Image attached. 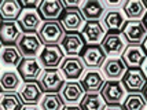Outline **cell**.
Wrapping results in <instances>:
<instances>
[{
  "instance_id": "1",
  "label": "cell",
  "mask_w": 147,
  "mask_h": 110,
  "mask_svg": "<svg viewBox=\"0 0 147 110\" xmlns=\"http://www.w3.org/2000/svg\"><path fill=\"white\" fill-rule=\"evenodd\" d=\"M37 83L43 94H58L61 92L66 80L59 69H45L41 72Z\"/></svg>"
},
{
  "instance_id": "2",
  "label": "cell",
  "mask_w": 147,
  "mask_h": 110,
  "mask_svg": "<svg viewBox=\"0 0 147 110\" xmlns=\"http://www.w3.org/2000/svg\"><path fill=\"white\" fill-rule=\"evenodd\" d=\"M66 32L61 26L59 21H47L43 22L38 28V39L41 40L43 45H59Z\"/></svg>"
},
{
  "instance_id": "3",
  "label": "cell",
  "mask_w": 147,
  "mask_h": 110,
  "mask_svg": "<svg viewBox=\"0 0 147 110\" xmlns=\"http://www.w3.org/2000/svg\"><path fill=\"white\" fill-rule=\"evenodd\" d=\"M121 84L125 92L129 94H140L147 85V77L140 67L138 69H127L121 78Z\"/></svg>"
},
{
  "instance_id": "4",
  "label": "cell",
  "mask_w": 147,
  "mask_h": 110,
  "mask_svg": "<svg viewBox=\"0 0 147 110\" xmlns=\"http://www.w3.org/2000/svg\"><path fill=\"white\" fill-rule=\"evenodd\" d=\"M17 48L22 58H36L43 48V43L38 39L37 33H22L17 41Z\"/></svg>"
},
{
  "instance_id": "5",
  "label": "cell",
  "mask_w": 147,
  "mask_h": 110,
  "mask_svg": "<svg viewBox=\"0 0 147 110\" xmlns=\"http://www.w3.org/2000/svg\"><path fill=\"white\" fill-rule=\"evenodd\" d=\"M121 34L128 44L140 45L147 37V30L142 21H127L121 29Z\"/></svg>"
},
{
  "instance_id": "6",
  "label": "cell",
  "mask_w": 147,
  "mask_h": 110,
  "mask_svg": "<svg viewBox=\"0 0 147 110\" xmlns=\"http://www.w3.org/2000/svg\"><path fill=\"white\" fill-rule=\"evenodd\" d=\"M99 45L102 47L106 57L110 55L111 58H117V55H121L124 52L127 41L124 40L121 32H107Z\"/></svg>"
},
{
  "instance_id": "7",
  "label": "cell",
  "mask_w": 147,
  "mask_h": 110,
  "mask_svg": "<svg viewBox=\"0 0 147 110\" xmlns=\"http://www.w3.org/2000/svg\"><path fill=\"white\" fill-rule=\"evenodd\" d=\"M59 67L65 80L67 81H77L85 72V65L80 57H65Z\"/></svg>"
},
{
  "instance_id": "8",
  "label": "cell",
  "mask_w": 147,
  "mask_h": 110,
  "mask_svg": "<svg viewBox=\"0 0 147 110\" xmlns=\"http://www.w3.org/2000/svg\"><path fill=\"white\" fill-rule=\"evenodd\" d=\"M63 58L65 54L59 45H44L38 55V63L45 69H58Z\"/></svg>"
},
{
  "instance_id": "9",
  "label": "cell",
  "mask_w": 147,
  "mask_h": 110,
  "mask_svg": "<svg viewBox=\"0 0 147 110\" xmlns=\"http://www.w3.org/2000/svg\"><path fill=\"white\" fill-rule=\"evenodd\" d=\"M81 52L83 54L80 58L83 59L85 67H90L91 70H98L99 67H102V65L106 61V54L99 44L87 45L83 48Z\"/></svg>"
},
{
  "instance_id": "10",
  "label": "cell",
  "mask_w": 147,
  "mask_h": 110,
  "mask_svg": "<svg viewBox=\"0 0 147 110\" xmlns=\"http://www.w3.org/2000/svg\"><path fill=\"white\" fill-rule=\"evenodd\" d=\"M99 94L106 105H120L125 99V90L121 81H106Z\"/></svg>"
},
{
  "instance_id": "11",
  "label": "cell",
  "mask_w": 147,
  "mask_h": 110,
  "mask_svg": "<svg viewBox=\"0 0 147 110\" xmlns=\"http://www.w3.org/2000/svg\"><path fill=\"white\" fill-rule=\"evenodd\" d=\"M59 24L63 28L65 32L71 33L83 29L85 21L80 13V8H65L63 14L59 18Z\"/></svg>"
},
{
  "instance_id": "12",
  "label": "cell",
  "mask_w": 147,
  "mask_h": 110,
  "mask_svg": "<svg viewBox=\"0 0 147 110\" xmlns=\"http://www.w3.org/2000/svg\"><path fill=\"white\" fill-rule=\"evenodd\" d=\"M121 59L128 69H138L143 66L144 61L147 59V55L142 45L128 44L121 54Z\"/></svg>"
},
{
  "instance_id": "13",
  "label": "cell",
  "mask_w": 147,
  "mask_h": 110,
  "mask_svg": "<svg viewBox=\"0 0 147 110\" xmlns=\"http://www.w3.org/2000/svg\"><path fill=\"white\" fill-rule=\"evenodd\" d=\"M84 47H85V43L80 32L66 33L61 41V50L67 57H80Z\"/></svg>"
},
{
  "instance_id": "14",
  "label": "cell",
  "mask_w": 147,
  "mask_h": 110,
  "mask_svg": "<svg viewBox=\"0 0 147 110\" xmlns=\"http://www.w3.org/2000/svg\"><path fill=\"white\" fill-rule=\"evenodd\" d=\"M17 72H18L21 80L28 83V81L38 80L41 72H43V67L36 58H24L17 67Z\"/></svg>"
},
{
  "instance_id": "15",
  "label": "cell",
  "mask_w": 147,
  "mask_h": 110,
  "mask_svg": "<svg viewBox=\"0 0 147 110\" xmlns=\"http://www.w3.org/2000/svg\"><path fill=\"white\" fill-rule=\"evenodd\" d=\"M59 95H61L65 105H67V106H77V103L81 102V99L84 98L85 92H84L80 81H66L65 85L62 87Z\"/></svg>"
},
{
  "instance_id": "16",
  "label": "cell",
  "mask_w": 147,
  "mask_h": 110,
  "mask_svg": "<svg viewBox=\"0 0 147 110\" xmlns=\"http://www.w3.org/2000/svg\"><path fill=\"white\" fill-rule=\"evenodd\" d=\"M65 7L61 0H43L37 8L41 21H58L63 14Z\"/></svg>"
},
{
  "instance_id": "17",
  "label": "cell",
  "mask_w": 147,
  "mask_h": 110,
  "mask_svg": "<svg viewBox=\"0 0 147 110\" xmlns=\"http://www.w3.org/2000/svg\"><path fill=\"white\" fill-rule=\"evenodd\" d=\"M43 21L38 15L37 10H22L17 20V25L24 33H36L41 26Z\"/></svg>"
},
{
  "instance_id": "18",
  "label": "cell",
  "mask_w": 147,
  "mask_h": 110,
  "mask_svg": "<svg viewBox=\"0 0 147 110\" xmlns=\"http://www.w3.org/2000/svg\"><path fill=\"white\" fill-rule=\"evenodd\" d=\"M106 34V30L103 25L99 21H88L85 22L83 26V30H81V36L84 39V43L88 45H95L99 44L103 40Z\"/></svg>"
},
{
  "instance_id": "19",
  "label": "cell",
  "mask_w": 147,
  "mask_h": 110,
  "mask_svg": "<svg viewBox=\"0 0 147 110\" xmlns=\"http://www.w3.org/2000/svg\"><path fill=\"white\" fill-rule=\"evenodd\" d=\"M18 97L21 98L24 105H37L43 97V91L37 81H28L19 87Z\"/></svg>"
},
{
  "instance_id": "20",
  "label": "cell",
  "mask_w": 147,
  "mask_h": 110,
  "mask_svg": "<svg viewBox=\"0 0 147 110\" xmlns=\"http://www.w3.org/2000/svg\"><path fill=\"white\" fill-rule=\"evenodd\" d=\"M105 77L99 70H87L84 73L80 84L85 94H99L105 84Z\"/></svg>"
},
{
  "instance_id": "21",
  "label": "cell",
  "mask_w": 147,
  "mask_h": 110,
  "mask_svg": "<svg viewBox=\"0 0 147 110\" xmlns=\"http://www.w3.org/2000/svg\"><path fill=\"white\" fill-rule=\"evenodd\" d=\"M127 69L128 67L125 66L121 58H109L102 65L103 76L109 78L110 81H120L124 76V73L127 72Z\"/></svg>"
},
{
  "instance_id": "22",
  "label": "cell",
  "mask_w": 147,
  "mask_h": 110,
  "mask_svg": "<svg viewBox=\"0 0 147 110\" xmlns=\"http://www.w3.org/2000/svg\"><path fill=\"white\" fill-rule=\"evenodd\" d=\"M105 11H106V8L103 7V3L99 0H85L80 6V13L85 22L99 21L100 18H103Z\"/></svg>"
},
{
  "instance_id": "23",
  "label": "cell",
  "mask_w": 147,
  "mask_h": 110,
  "mask_svg": "<svg viewBox=\"0 0 147 110\" xmlns=\"http://www.w3.org/2000/svg\"><path fill=\"white\" fill-rule=\"evenodd\" d=\"M21 29L15 21H1L0 24V43L4 45H14L21 37Z\"/></svg>"
},
{
  "instance_id": "24",
  "label": "cell",
  "mask_w": 147,
  "mask_h": 110,
  "mask_svg": "<svg viewBox=\"0 0 147 110\" xmlns=\"http://www.w3.org/2000/svg\"><path fill=\"white\" fill-rule=\"evenodd\" d=\"M125 24V17L120 10H107L103 15V28L109 32H121Z\"/></svg>"
},
{
  "instance_id": "25",
  "label": "cell",
  "mask_w": 147,
  "mask_h": 110,
  "mask_svg": "<svg viewBox=\"0 0 147 110\" xmlns=\"http://www.w3.org/2000/svg\"><path fill=\"white\" fill-rule=\"evenodd\" d=\"M22 59L24 58L17 48V45H3L0 48V63L3 66L18 67Z\"/></svg>"
},
{
  "instance_id": "26",
  "label": "cell",
  "mask_w": 147,
  "mask_h": 110,
  "mask_svg": "<svg viewBox=\"0 0 147 110\" xmlns=\"http://www.w3.org/2000/svg\"><path fill=\"white\" fill-rule=\"evenodd\" d=\"M147 8L144 7L142 0H128L122 6V14L129 21H140L143 20Z\"/></svg>"
},
{
  "instance_id": "27",
  "label": "cell",
  "mask_w": 147,
  "mask_h": 110,
  "mask_svg": "<svg viewBox=\"0 0 147 110\" xmlns=\"http://www.w3.org/2000/svg\"><path fill=\"white\" fill-rule=\"evenodd\" d=\"M22 13V6L18 0H1L0 17L3 21H17Z\"/></svg>"
},
{
  "instance_id": "28",
  "label": "cell",
  "mask_w": 147,
  "mask_h": 110,
  "mask_svg": "<svg viewBox=\"0 0 147 110\" xmlns=\"http://www.w3.org/2000/svg\"><path fill=\"white\" fill-rule=\"evenodd\" d=\"M22 84V80L19 77L18 72L6 70L0 76V88L4 92H17Z\"/></svg>"
},
{
  "instance_id": "29",
  "label": "cell",
  "mask_w": 147,
  "mask_h": 110,
  "mask_svg": "<svg viewBox=\"0 0 147 110\" xmlns=\"http://www.w3.org/2000/svg\"><path fill=\"white\" fill-rule=\"evenodd\" d=\"M107 105L100 97V94H85L80 102L81 110H105Z\"/></svg>"
},
{
  "instance_id": "30",
  "label": "cell",
  "mask_w": 147,
  "mask_h": 110,
  "mask_svg": "<svg viewBox=\"0 0 147 110\" xmlns=\"http://www.w3.org/2000/svg\"><path fill=\"white\" fill-rule=\"evenodd\" d=\"M24 103L17 92H3L0 95V110H22Z\"/></svg>"
},
{
  "instance_id": "31",
  "label": "cell",
  "mask_w": 147,
  "mask_h": 110,
  "mask_svg": "<svg viewBox=\"0 0 147 110\" xmlns=\"http://www.w3.org/2000/svg\"><path fill=\"white\" fill-rule=\"evenodd\" d=\"M40 110H63V103L59 94H44L40 99Z\"/></svg>"
},
{
  "instance_id": "32",
  "label": "cell",
  "mask_w": 147,
  "mask_h": 110,
  "mask_svg": "<svg viewBox=\"0 0 147 110\" xmlns=\"http://www.w3.org/2000/svg\"><path fill=\"white\" fill-rule=\"evenodd\" d=\"M124 110H147V102L143 94H129L121 105Z\"/></svg>"
},
{
  "instance_id": "33",
  "label": "cell",
  "mask_w": 147,
  "mask_h": 110,
  "mask_svg": "<svg viewBox=\"0 0 147 110\" xmlns=\"http://www.w3.org/2000/svg\"><path fill=\"white\" fill-rule=\"evenodd\" d=\"M19 3L22 6V10H37L41 1L40 0H21Z\"/></svg>"
},
{
  "instance_id": "34",
  "label": "cell",
  "mask_w": 147,
  "mask_h": 110,
  "mask_svg": "<svg viewBox=\"0 0 147 110\" xmlns=\"http://www.w3.org/2000/svg\"><path fill=\"white\" fill-rule=\"evenodd\" d=\"M102 3H103V7L107 8V10H118L120 7L124 6L125 1H122V0H105Z\"/></svg>"
},
{
  "instance_id": "35",
  "label": "cell",
  "mask_w": 147,
  "mask_h": 110,
  "mask_svg": "<svg viewBox=\"0 0 147 110\" xmlns=\"http://www.w3.org/2000/svg\"><path fill=\"white\" fill-rule=\"evenodd\" d=\"M65 8H80L83 0H61Z\"/></svg>"
},
{
  "instance_id": "36",
  "label": "cell",
  "mask_w": 147,
  "mask_h": 110,
  "mask_svg": "<svg viewBox=\"0 0 147 110\" xmlns=\"http://www.w3.org/2000/svg\"><path fill=\"white\" fill-rule=\"evenodd\" d=\"M105 110H124L121 105H107Z\"/></svg>"
},
{
  "instance_id": "37",
  "label": "cell",
  "mask_w": 147,
  "mask_h": 110,
  "mask_svg": "<svg viewBox=\"0 0 147 110\" xmlns=\"http://www.w3.org/2000/svg\"><path fill=\"white\" fill-rule=\"evenodd\" d=\"M22 110H40V107L36 105H26L25 107H22Z\"/></svg>"
},
{
  "instance_id": "38",
  "label": "cell",
  "mask_w": 147,
  "mask_h": 110,
  "mask_svg": "<svg viewBox=\"0 0 147 110\" xmlns=\"http://www.w3.org/2000/svg\"><path fill=\"white\" fill-rule=\"evenodd\" d=\"M63 110H81L78 106H65Z\"/></svg>"
},
{
  "instance_id": "39",
  "label": "cell",
  "mask_w": 147,
  "mask_h": 110,
  "mask_svg": "<svg viewBox=\"0 0 147 110\" xmlns=\"http://www.w3.org/2000/svg\"><path fill=\"white\" fill-rule=\"evenodd\" d=\"M142 70H143V73L146 74V77H147V59L144 61V63H143V69Z\"/></svg>"
},
{
  "instance_id": "40",
  "label": "cell",
  "mask_w": 147,
  "mask_h": 110,
  "mask_svg": "<svg viewBox=\"0 0 147 110\" xmlns=\"http://www.w3.org/2000/svg\"><path fill=\"white\" fill-rule=\"evenodd\" d=\"M143 25H144V28H146V30H147V11H146V14H144V17H143Z\"/></svg>"
},
{
  "instance_id": "41",
  "label": "cell",
  "mask_w": 147,
  "mask_h": 110,
  "mask_svg": "<svg viewBox=\"0 0 147 110\" xmlns=\"http://www.w3.org/2000/svg\"><path fill=\"white\" fill-rule=\"evenodd\" d=\"M143 50H144V52H146V55H147V37L143 41Z\"/></svg>"
},
{
  "instance_id": "42",
  "label": "cell",
  "mask_w": 147,
  "mask_h": 110,
  "mask_svg": "<svg viewBox=\"0 0 147 110\" xmlns=\"http://www.w3.org/2000/svg\"><path fill=\"white\" fill-rule=\"evenodd\" d=\"M143 92H144V94H143V97H144V99H146V102H147V85L144 87V90H143Z\"/></svg>"
},
{
  "instance_id": "43",
  "label": "cell",
  "mask_w": 147,
  "mask_h": 110,
  "mask_svg": "<svg viewBox=\"0 0 147 110\" xmlns=\"http://www.w3.org/2000/svg\"><path fill=\"white\" fill-rule=\"evenodd\" d=\"M143 4H144V7L147 8V0H146V1H143Z\"/></svg>"
},
{
  "instance_id": "44",
  "label": "cell",
  "mask_w": 147,
  "mask_h": 110,
  "mask_svg": "<svg viewBox=\"0 0 147 110\" xmlns=\"http://www.w3.org/2000/svg\"><path fill=\"white\" fill-rule=\"evenodd\" d=\"M1 21H3V20H1V17H0V24H1Z\"/></svg>"
},
{
  "instance_id": "45",
  "label": "cell",
  "mask_w": 147,
  "mask_h": 110,
  "mask_svg": "<svg viewBox=\"0 0 147 110\" xmlns=\"http://www.w3.org/2000/svg\"><path fill=\"white\" fill-rule=\"evenodd\" d=\"M0 95H1V88H0Z\"/></svg>"
},
{
  "instance_id": "46",
  "label": "cell",
  "mask_w": 147,
  "mask_h": 110,
  "mask_svg": "<svg viewBox=\"0 0 147 110\" xmlns=\"http://www.w3.org/2000/svg\"><path fill=\"white\" fill-rule=\"evenodd\" d=\"M0 48H1V43H0Z\"/></svg>"
},
{
  "instance_id": "47",
  "label": "cell",
  "mask_w": 147,
  "mask_h": 110,
  "mask_svg": "<svg viewBox=\"0 0 147 110\" xmlns=\"http://www.w3.org/2000/svg\"><path fill=\"white\" fill-rule=\"evenodd\" d=\"M0 69H1V66H0Z\"/></svg>"
}]
</instances>
